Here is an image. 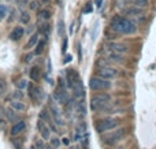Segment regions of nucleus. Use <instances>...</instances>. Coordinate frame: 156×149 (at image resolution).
<instances>
[{"label": "nucleus", "instance_id": "nucleus-1", "mask_svg": "<svg viewBox=\"0 0 156 149\" xmlns=\"http://www.w3.org/2000/svg\"><path fill=\"white\" fill-rule=\"evenodd\" d=\"M110 26L114 32L121 33V34H133L137 30L136 23L130 18L125 15H115L111 18Z\"/></svg>", "mask_w": 156, "mask_h": 149}, {"label": "nucleus", "instance_id": "nucleus-2", "mask_svg": "<svg viewBox=\"0 0 156 149\" xmlns=\"http://www.w3.org/2000/svg\"><path fill=\"white\" fill-rule=\"evenodd\" d=\"M119 125V120L115 119V118H103V119L97 120L96 123V130L99 133H105V131H110L116 129Z\"/></svg>", "mask_w": 156, "mask_h": 149}, {"label": "nucleus", "instance_id": "nucleus-3", "mask_svg": "<svg viewBox=\"0 0 156 149\" xmlns=\"http://www.w3.org/2000/svg\"><path fill=\"white\" fill-rule=\"evenodd\" d=\"M125 136H126V129H116L112 133L105 134V136L103 137V141H104L105 145L112 147V145L118 144L119 141H122V140L125 138Z\"/></svg>", "mask_w": 156, "mask_h": 149}, {"label": "nucleus", "instance_id": "nucleus-4", "mask_svg": "<svg viewBox=\"0 0 156 149\" xmlns=\"http://www.w3.org/2000/svg\"><path fill=\"white\" fill-rule=\"evenodd\" d=\"M111 103V97L107 93H100V95H94L90 99V109L92 111H100L105 104Z\"/></svg>", "mask_w": 156, "mask_h": 149}, {"label": "nucleus", "instance_id": "nucleus-5", "mask_svg": "<svg viewBox=\"0 0 156 149\" xmlns=\"http://www.w3.org/2000/svg\"><path fill=\"white\" fill-rule=\"evenodd\" d=\"M89 88L94 92L97 90H107L111 88V82L110 79H104L101 77H92L89 79Z\"/></svg>", "mask_w": 156, "mask_h": 149}, {"label": "nucleus", "instance_id": "nucleus-6", "mask_svg": "<svg viewBox=\"0 0 156 149\" xmlns=\"http://www.w3.org/2000/svg\"><path fill=\"white\" fill-rule=\"evenodd\" d=\"M27 93H29V97L32 99V101H34L36 104L37 103H41L44 99V93H43V89L38 86H34L33 84H27Z\"/></svg>", "mask_w": 156, "mask_h": 149}, {"label": "nucleus", "instance_id": "nucleus-7", "mask_svg": "<svg viewBox=\"0 0 156 149\" xmlns=\"http://www.w3.org/2000/svg\"><path fill=\"white\" fill-rule=\"evenodd\" d=\"M144 10L141 7H137V5H129V7L122 8V15L127 16V18H138V16H143Z\"/></svg>", "mask_w": 156, "mask_h": 149}, {"label": "nucleus", "instance_id": "nucleus-8", "mask_svg": "<svg viewBox=\"0 0 156 149\" xmlns=\"http://www.w3.org/2000/svg\"><path fill=\"white\" fill-rule=\"evenodd\" d=\"M118 75V70L114 67H101L99 70V77L104 79H112Z\"/></svg>", "mask_w": 156, "mask_h": 149}, {"label": "nucleus", "instance_id": "nucleus-9", "mask_svg": "<svg viewBox=\"0 0 156 149\" xmlns=\"http://www.w3.org/2000/svg\"><path fill=\"white\" fill-rule=\"evenodd\" d=\"M37 129L38 131H40V136L43 140H49L51 138V129H49V126L47 125L44 120H38L37 122Z\"/></svg>", "mask_w": 156, "mask_h": 149}, {"label": "nucleus", "instance_id": "nucleus-10", "mask_svg": "<svg viewBox=\"0 0 156 149\" xmlns=\"http://www.w3.org/2000/svg\"><path fill=\"white\" fill-rule=\"evenodd\" d=\"M66 79H67V85L69 88H71L74 84H77V82H80V74L77 73L74 68H67L66 70Z\"/></svg>", "mask_w": 156, "mask_h": 149}, {"label": "nucleus", "instance_id": "nucleus-11", "mask_svg": "<svg viewBox=\"0 0 156 149\" xmlns=\"http://www.w3.org/2000/svg\"><path fill=\"white\" fill-rule=\"evenodd\" d=\"M25 34V29L22 26H15L10 33V40L11 41H19Z\"/></svg>", "mask_w": 156, "mask_h": 149}, {"label": "nucleus", "instance_id": "nucleus-12", "mask_svg": "<svg viewBox=\"0 0 156 149\" xmlns=\"http://www.w3.org/2000/svg\"><path fill=\"white\" fill-rule=\"evenodd\" d=\"M110 48H111V51L116 52V54H125V52L129 51L126 44H122V43H111Z\"/></svg>", "mask_w": 156, "mask_h": 149}, {"label": "nucleus", "instance_id": "nucleus-13", "mask_svg": "<svg viewBox=\"0 0 156 149\" xmlns=\"http://www.w3.org/2000/svg\"><path fill=\"white\" fill-rule=\"evenodd\" d=\"M25 127H26V123L23 122V120H19V122H16L15 125H12V127H11V136H18V134H21L22 131L25 130Z\"/></svg>", "mask_w": 156, "mask_h": 149}, {"label": "nucleus", "instance_id": "nucleus-14", "mask_svg": "<svg viewBox=\"0 0 156 149\" xmlns=\"http://www.w3.org/2000/svg\"><path fill=\"white\" fill-rule=\"evenodd\" d=\"M29 77H30V79H32V81H34V82L40 81V78H41V68L38 67V66L32 67V68H30V71H29Z\"/></svg>", "mask_w": 156, "mask_h": 149}, {"label": "nucleus", "instance_id": "nucleus-15", "mask_svg": "<svg viewBox=\"0 0 156 149\" xmlns=\"http://www.w3.org/2000/svg\"><path fill=\"white\" fill-rule=\"evenodd\" d=\"M71 89H73L74 96H76V97H83V95H85V92H83V85H82V81L77 82V84H74L73 86H71Z\"/></svg>", "mask_w": 156, "mask_h": 149}, {"label": "nucleus", "instance_id": "nucleus-16", "mask_svg": "<svg viewBox=\"0 0 156 149\" xmlns=\"http://www.w3.org/2000/svg\"><path fill=\"white\" fill-rule=\"evenodd\" d=\"M49 33H51V26H49L48 22L41 23L40 27H38V34L44 36V38H48L49 37Z\"/></svg>", "mask_w": 156, "mask_h": 149}, {"label": "nucleus", "instance_id": "nucleus-17", "mask_svg": "<svg viewBox=\"0 0 156 149\" xmlns=\"http://www.w3.org/2000/svg\"><path fill=\"white\" fill-rule=\"evenodd\" d=\"M45 44H47V41H45V38H44V40H38L37 41V44H36V49H34V54L33 55H41L44 52V48H45Z\"/></svg>", "mask_w": 156, "mask_h": 149}, {"label": "nucleus", "instance_id": "nucleus-18", "mask_svg": "<svg viewBox=\"0 0 156 149\" xmlns=\"http://www.w3.org/2000/svg\"><path fill=\"white\" fill-rule=\"evenodd\" d=\"M37 41H38V33H36V34H32V36H30V38H29V41L26 43V49L34 48V45L37 44Z\"/></svg>", "mask_w": 156, "mask_h": 149}, {"label": "nucleus", "instance_id": "nucleus-19", "mask_svg": "<svg viewBox=\"0 0 156 149\" xmlns=\"http://www.w3.org/2000/svg\"><path fill=\"white\" fill-rule=\"evenodd\" d=\"M11 108L15 109V111H25V104L21 103V100H14L12 103H11Z\"/></svg>", "mask_w": 156, "mask_h": 149}, {"label": "nucleus", "instance_id": "nucleus-20", "mask_svg": "<svg viewBox=\"0 0 156 149\" xmlns=\"http://www.w3.org/2000/svg\"><path fill=\"white\" fill-rule=\"evenodd\" d=\"M51 112H52V118H54V119H55V122H56V125L62 126V125H63V120L60 119V116H59V112H58V109L55 108V107H51Z\"/></svg>", "mask_w": 156, "mask_h": 149}, {"label": "nucleus", "instance_id": "nucleus-21", "mask_svg": "<svg viewBox=\"0 0 156 149\" xmlns=\"http://www.w3.org/2000/svg\"><path fill=\"white\" fill-rule=\"evenodd\" d=\"M19 22H21L22 25H27L30 22V15L27 11H22L21 15H19Z\"/></svg>", "mask_w": 156, "mask_h": 149}, {"label": "nucleus", "instance_id": "nucleus-22", "mask_svg": "<svg viewBox=\"0 0 156 149\" xmlns=\"http://www.w3.org/2000/svg\"><path fill=\"white\" fill-rule=\"evenodd\" d=\"M115 4L118 8H125V7H129L130 4H133V0H115Z\"/></svg>", "mask_w": 156, "mask_h": 149}, {"label": "nucleus", "instance_id": "nucleus-23", "mask_svg": "<svg viewBox=\"0 0 156 149\" xmlns=\"http://www.w3.org/2000/svg\"><path fill=\"white\" fill-rule=\"evenodd\" d=\"M37 18H40V19H44V21H48L49 18H51V12H49V10H40L38 11V15H37Z\"/></svg>", "mask_w": 156, "mask_h": 149}, {"label": "nucleus", "instance_id": "nucleus-24", "mask_svg": "<svg viewBox=\"0 0 156 149\" xmlns=\"http://www.w3.org/2000/svg\"><path fill=\"white\" fill-rule=\"evenodd\" d=\"M110 60L111 62H116V63H121L122 62V56L121 54H116V52H112V54H110Z\"/></svg>", "mask_w": 156, "mask_h": 149}, {"label": "nucleus", "instance_id": "nucleus-25", "mask_svg": "<svg viewBox=\"0 0 156 149\" xmlns=\"http://www.w3.org/2000/svg\"><path fill=\"white\" fill-rule=\"evenodd\" d=\"M148 3H149V0H133V4L137 5V7H141V8L147 7Z\"/></svg>", "mask_w": 156, "mask_h": 149}, {"label": "nucleus", "instance_id": "nucleus-26", "mask_svg": "<svg viewBox=\"0 0 156 149\" xmlns=\"http://www.w3.org/2000/svg\"><path fill=\"white\" fill-rule=\"evenodd\" d=\"M40 118H41V120H45L47 123H52V120H51V116H49L48 114H47V111H41V114H40Z\"/></svg>", "mask_w": 156, "mask_h": 149}, {"label": "nucleus", "instance_id": "nucleus-27", "mask_svg": "<svg viewBox=\"0 0 156 149\" xmlns=\"http://www.w3.org/2000/svg\"><path fill=\"white\" fill-rule=\"evenodd\" d=\"M5 116H7V119L8 120H11V122H14L15 120V115H14V111L12 109H5Z\"/></svg>", "mask_w": 156, "mask_h": 149}, {"label": "nucleus", "instance_id": "nucleus-28", "mask_svg": "<svg viewBox=\"0 0 156 149\" xmlns=\"http://www.w3.org/2000/svg\"><path fill=\"white\" fill-rule=\"evenodd\" d=\"M63 32H65V22L59 21L58 22V33H59V36H63Z\"/></svg>", "mask_w": 156, "mask_h": 149}, {"label": "nucleus", "instance_id": "nucleus-29", "mask_svg": "<svg viewBox=\"0 0 156 149\" xmlns=\"http://www.w3.org/2000/svg\"><path fill=\"white\" fill-rule=\"evenodd\" d=\"M51 147L59 148V147H60V140L56 138V137H52V138H51Z\"/></svg>", "mask_w": 156, "mask_h": 149}, {"label": "nucleus", "instance_id": "nucleus-30", "mask_svg": "<svg viewBox=\"0 0 156 149\" xmlns=\"http://www.w3.org/2000/svg\"><path fill=\"white\" fill-rule=\"evenodd\" d=\"M5 89H7V85H5L4 79L0 78V95H3V93L5 92Z\"/></svg>", "mask_w": 156, "mask_h": 149}, {"label": "nucleus", "instance_id": "nucleus-31", "mask_svg": "<svg viewBox=\"0 0 156 149\" xmlns=\"http://www.w3.org/2000/svg\"><path fill=\"white\" fill-rule=\"evenodd\" d=\"M30 10H37L38 7H40V2H37V0H32V3H30Z\"/></svg>", "mask_w": 156, "mask_h": 149}, {"label": "nucleus", "instance_id": "nucleus-32", "mask_svg": "<svg viewBox=\"0 0 156 149\" xmlns=\"http://www.w3.org/2000/svg\"><path fill=\"white\" fill-rule=\"evenodd\" d=\"M93 11V7H92V3H88V4L85 5V8L82 10V12L83 14H89V12H92Z\"/></svg>", "mask_w": 156, "mask_h": 149}, {"label": "nucleus", "instance_id": "nucleus-33", "mask_svg": "<svg viewBox=\"0 0 156 149\" xmlns=\"http://www.w3.org/2000/svg\"><path fill=\"white\" fill-rule=\"evenodd\" d=\"M12 97H14V99H18V100H21V99L23 97V93H22L21 90H15V92L12 93Z\"/></svg>", "mask_w": 156, "mask_h": 149}, {"label": "nucleus", "instance_id": "nucleus-34", "mask_svg": "<svg viewBox=\"0 0 156 149\" xmlns=\"http://www.w3.org/2000/svg\"><path fill=\"white\" fill-rule=\"evenodd\" d=\"M32 60H33V54H27L26 56L23 57V62H25V63H30Z\"/></svg>", "mask_w": 156, "mask_h": 149}, {"label": "nucleus", "instance_id": "nucleus-35", "mask_svg": "<svg viewBox=\"0 0 156 149\" xmlns=\"http://www.w3.org/2000/svg\"><path fill=\"white\" fill-rule=\"evenodd\" d=\"M5 15V7L4 5H0V19H3Z\"/></svg>", "mask_w": 156, "mask_h": 149}, {"label": "nucleus", "instance_id": "nucleus-36", "mask_svg": "<svg viewBox=\"0 0 156 149\" xmlns=\"http://www.w3.org/2000/svg\"><path fill=\"white\" fill-rule=\"evenodd\" d=\"M26 81H25V79H22V81L21 82H18V88H19V89H22V88H25V86H26Z\"/></svg>", "mask_w": 156, "mask_h": 149}, {"label": "nucleus", "instance_id": "nucleus-37", "mask_svg": "<svg viewBox=\"0 0 156 149\" xmlns=\"http://www.w3.org/2000/svg\"><path fill=\"white\" fill-rule=\"evenodd\" d=\"M62 49H63V52H66V49H67V38L66 37L63 38V48Z\"/></svg>", "mask_w": 156, "mask_h": 149}, {"label": "nucleus", "instance_id": "nucleus-38", "mask_svg": "<svg viewBox=\"0 0 156 149\" xmlns=\"http://www.w3.org/2000/svg\"><path fill=\"white\" fill-rule=\"evenodd\" d=\"M36 148H37V149H44V144H43V141H38L37 144H36Z\"/></svg>", "mask_w": 156, "mask_h": 149}, {"label": "nucleus", "instance_id": "nucleus-39", "mask_svg": "<svg viewBox=\"0 0 156 149\" xmlns=\"http://www.w3.org/2000/svg\"><path fill=\"white\" fill-rule=\"evenodd\" d=\"M73 59V57H71V55H66V59H65V63H69L70 62V60Z\"/></svg>", "mask_w": 156, "mask_h": 149}, {"label": "nucleus", "instance_id": "nucleus-40", "mask_svg": "<svg viewBox=\"0 0 156 149\" xmlns=\"http://www.w3.org/2000/svg\"><path fill=\"white\" fill-rule=\"evenodd\" d=\"M47 66H48V73H51V71H52V66H51V60H48V63H47Z\"/></svg>", "mask_w": 156, "mask_h": 149}, {"label": "nucleus", "instance_id": "nucleus-41", "mask_svg": "<svg viewBox=\"0 0 156 149\" xmlns=\"http://www.w3.org/2000/svg\"><path fill=\"white\" fill-rule=\"evenodd\" d=\"M101 3H103V0H96V5H97V7H101Z\"/></svg>", "mask_w": 156, "mask_h": 149}, {"label": "nucleus", "instance_id": "nucleus-42", "mask_svg": "<svg viewBox=\"0 0 156 149\" xmlns=\"http://www.w3.org/2000/svg\"><path fill=\"white\" fill-rule=\"evenodd\" d=\"M63 144H66V145H69V140H67V138H63Z\"/></svg>", "mask_w": 156, "mask_h": 149}, {"label": "nucleus", "instance_id": "nucleus-43", "mask_svg": "<svg viewBox=\"0 0 156 149\" xmlns=\"http://www.w3.org/2000/svg\"><path fill=\"white\" fill-rule=\"evenodd\" d=\"M74 25H71V26H70V33H71V34H73V30H74Z\"/></svg>", "mask_w": 156, "mask_h": 149}, {"label": "nucleus", "instance_id": "nucleus-44", "mask_svg": "<svg viewBox=\"0 0 156 149\" xmlns=\"http://www.w3.org/2000/svg\"><path fill=\"white\" fill-rule=\"evenodd\" d=\"M45 149H52V148H51V145H47V148H45Z\"/></svg>", "mask_w": 156, "mask_h": 149}, {"label": "nucleus", "instance_id": "nucleus-45", "mask_svg": "<svg viewBox=\"0 0 156 149\" xmlns=\"http://www.w3.org/2000/svg\"><path fill=\"white\" fill-rule=\"evenodd\" d=\"M41 2H43V3H48L49 0H41Z\"/></svg>", "mask_w": 156, "mask_h": 149}, {"label": "nucleus", "instance_id": "nucleus-46", "mask_svg": "<svg viewBox=\"0 0 156 149\" xmlns=\"http://www.w3.org/2000/svg\"><path fill=\"white\" fill-rule=\"evenodd\" d=\"M116 149H125L123 147H118V148H116Z\"/></svg>", "mask_w": 156, "mask_h": 149}, {"label": "nucleus", "instance_id": "nucleus-47", "mask_svg": "<svg viewBox=\"0 0 156 149\" xmlns=\"http://www.w3.org/2000/svg\"><path fill=\"white\" fill-rule=\"evenodd\" d=\"M32 149H37V148H36V147H32Z\"/></svg>", "mask_w": 156, "mask_h": 149}]
</instances>
